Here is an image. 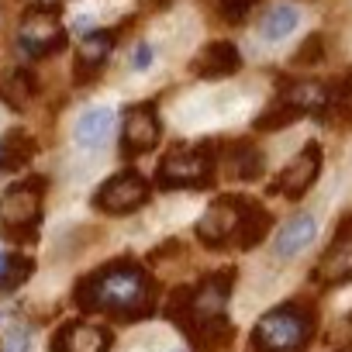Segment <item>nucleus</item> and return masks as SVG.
<instances>
[{
  "label": "nucleus",
  "instance_id": "obj_26",
  "mask_svg": "<svg viewBox=\"0 0 352 352\" xmlns=\"http://www.w3.org/2000/svg\"><path fill=\"white\" fill-rule=\"evenodd\" d=\"M152 63H155V45H152V42H138V45L131 49V69H135V73H145Z\"/></svg>",
  "mask_w": 352,
  "mask_h": 352
},
{
  "label": "nucleus",
  "instance_id": "obj_14",
  "mask_svg": "<svg viewBox=\"0 0 352 352\" xmlns=\"http://www.w3.org/2000/svg\"><path fill=\"white\" fill-rule=\"evenodd\" d=\"M324 283H345L352 280V218H342L335 242L328 245V256L321 263Z\"/></svg>",
  "mask_w": 352,
  "mask_h": 352
},
{
  "label": "nucleus",
  "instance_id": "obj_27",
  "mask_svg": "<svg viewBox=\"0 0 352 352\" xmlns=\"http://www.w3.org/2000/svg\"><path fill=\"white\" fill-rule=\"evenodd\" d=\"M28 349H32V335H28L25 328H14V331H8L4 345H0V352H28Z\"/></svg>",
  "mask_w": 352,
  "mask_h": 352
},
{
  "label": "nucleus",
  "instance_id": "obj_29",
  "mask_svg": "<svg viewBox=\"0 0 352 352\" xmlns=\"http://www.w3.org/2000/svg\"><path fill=\"white\" fill-rule=\"evenodd\" d=\"M335 114H345V118H349V121H352V100H349V104H342V107H338V111H331V118H335Z\"/></svg>",
  "mask_w": 352,
  "mask_h": 352
},
{
  "label": "nucleus",
  "instance_id": "obj_17",
  "mask_svg": "<svg viewBox=\"0 0 352 352\" xmlns=\"http://www.w3.org/2000/svg\"><path fill=\"white\" fill-rule=\"evenodd\" d=\"M111 128H114V111L111 107H90V111L80 114V121L73 128V138H76L80 148H100L107 142Z\"/></svg>",
  "mask_w": 352,
  "mask_h": 352
},
{
  "label": "nucleus",
  "instance_id": "obj_4",
  "mask_svg": "<svg viewBox=\"0 0 352 352\" xmlns=\"http://www.w3.org/2000/svg\"><path fill=\"white\" fill-rule=\"evenodd\" d=\"M221 142L204 138L197 145L169 148L155 166V187L159 190H208L218 176Z\"/></svg>",
  "mask_w": 352,
  "mask_h": 352
},
{
  "label": "nucleus",
  "instance_id": "obj_1",
  "mask_svg": "<svg viewBox=\"0 0 352 352\" xmlns=\"http://www.w3.org/2000/svg\"><path fill=\"white\" fill-rule=\"evenodd\" d=\"M73 304L87 314H107L114 321H145L159 307V283L138 259L121 256L87 273L73 290Z\"/></svg>",
  "mask_w": 352,
  "mask_h": 352
},
{
  "label": "nucleus",
  "instance_id": "obj_9",
  "mask_svg": "<svg viewBox=\"0 0 352 352\" xmlns=\"http://www.w3.org/2000/svg\"><path fill=\"white\" fill-rule=\"evenodd\" d=\"M321 145L318 142H307L280 173H276V180L266 187V194H280L287 201H300L314 184H318V176H321Z\"/></svg>",
  "mask_w": 352,
  "mask_h": 352
},
{
  "label": "nucleus",
  "instance_id": "obj_31",
  "mask_svg": "<svg viewBox=\"0 0 352 352\" xmlns=\"http://www.w3.org/2000/svg\"><path fill=\"white\" fill-rule=\"evenodd\" d=\"M8 256H11V252H0V270H4V263H8Z\"/></svg>",
  "mask_w": 352,
  "mask_h": 352
},
{
  "label": "nucleus",
  "instance_id": "obj_23",
  "mask_svg": "<svg viewBox=\"0 0 352 352\" xmlns=\"http://www.w3.org/2000/svg\"><path fill=\"white\" fill-rule=\"evenodd\" d=\"M32 270H35V259H28V256H21V252H11L8 263H4V270H0V294L18 290V287L32 276Z\"/></svg>",
  "mask_w": 352,
  "mask_h": 352
},
{
  "label": "nucleus",
  "instance_id": "obj_30",
  "mask_svg": "<svg viewBox=\"0 0 352 352\" xmlns=\"http://www.w3.org/2000/svg\"><path fill=\"white\" fill-rule=\"evenodd\" d=\"M0 169H8V159H4V142H0Z\"/></svg>",
  "mask_w": 352,
  "mask_h": 352
},
{
  "label": "nucleus",
  "instance_id": "obj_24",
  "mask_svg": "<svg viewBox=\"0 0 352 352\" xmlns=\"http://www.w3.org/2000/svg\"><path fill=\"white\" fill-rule=\"evenodd\" d=\"M324 59V35L321 32H314V35H307L304 38V45L294 52V66H300V69H307V66H318Z\"/></svg>",
  "mask_w": 352,
  "mask_h": 352
},
{
  "label": "nucleus",
  "instance_id": "obj_6",
  "mask_svg": "<svg viewBox=\"0 0 352 352\" xmlns=\"http://www.w3.org/2000/svg\"><path fill=\"white\" fill-rule=\"evenodd\" d=\"M63 18V4L59 0H35V4L25 8L21 28H18V49L28 59H45L66 49L69 35L59 25Z\"/></svg>",
  "mask_w": 352,
  "mask_h": 352
},
{
  "label": "nucleus",
  "instance_id": "obj_25",
  "mask_svg": "<svg viewBox=\"0 0 352 352\" xmlns=\"http://www.w3.org/2000/svg\"><path fill=\"white\" fill-rule=\"evenodd\" d=\"M256 4H259V0H218L214 11H218V18H221L225 25H242V21L252 14Z\"/></svg>",
  "mask_w": 352,
  "mask_h": 352
},
{
  "label": "nucleus",
  "instance_id": "obj_20",
  "mask_svg": "<svg viewBox=\"0 0 352 352\" xmlns=\"http://www.w3.org/2000/svg\"><path fill=\"white\" fill-rule=\"evenodd\" d=\"M35 90H38V83H35V76L28 69H11L4 80H0V100L11 104L14 111H21L35 97Z\"/></svg>",
  "mask_w": 352,
  "mask_h": 352
},
{
  "label": "nucleus",
  "instance_id": "obj_18",
  "mask_svg": "<svg viewBox=\"0 0 352 352\" xmlns=\"http://www.w3.org/2000/svg\"><path fill=\"white\" fill-rule=\"evenodd\" d=\"M221 159L228 162V176H232V180H245V184L259 180L263 169H266L263 152H259L256 145H249V142H235V145L228 148V155H221Z\"/></svg>",
  "mask_w": 352,
  "mask_h": 352
},
{
  "label": "nucleus",
  "instance_id": "obj_15",
  "mask_svg": "<svg viewBox=\"0 0 352 352\" xmlns=\"http://www.w3.org/2000/svg\"><path fill=\"white\" fill-rule=\"evenodd\" d=\"M314 239H318V221H314V214L304 211V214H294L287 225H280V232L273 235V252L280 259H290L300 249H307Z\"/></svg>",
  "mask_w": 352,
  "mask_h": 352
},
{
  "label": "nucleus",
  "instance_id": "obj_22",
  "mask_svg": "<svg viewBox=\"0 0 352 352\" xmlns=\"http://www.w3.org/2000/svg\"><path fill=\"white\" fill-rule=\"evenodd\" d=\"M38 152L35 138L25 131V128H14L4 135V159H8V169H21L32 162V155Z\"/></svg>",
  "mask_w": 352,
  "mask_h": 352
},
{
  "label": "nucleus",
  "instance_id": "obj_11",
  "mask_svg": "<svg viewBox=\"0 0 352 352\" xmlns=\"http://www.w3.org/2000/svg\"><path fill=\"white\" fill-rule=\"evenodd\" d=\"M114 42H118V32H107V28L83 35V42L76 45V59H73V80L80 87H87L100 76V69L107 66V59L114 52Z\"/></svg>",
  "mask_w": 352,
  "mask_h": 352
},
{
  "label": "nucleus",
  "instance_id": "obj_7",
  "mask_svg": "<svg viewBox=\"0 0 352 352\" xmlns=\"http://www.w3.org/2000/svg\"><path fill=\"white\" fill-rule=\"evenodd\" d=\"M148 197H152V187H148L145 176H142L138 169H121V173H114L111 180H104V184L97 187L94 208H97L100 214L121 218V214H131V211L145 208Z\"/></svg>",
  "mask_w": 352,
  "mask_h": 352
},
{
  "label": "nucleus",
  "instance_id": "obj_2",
  "mask_svg": "<svg viewBox=\"0 0 352 352\" xmlns=\"http://www.w3.org/2000/svg\"><path fill=\"white\" fill-rule=\"evenodd\" d=\"M235 287V270L208 273L197 287H176L166 297L162 314L187 335L197 352H211L232 342V321L225 314L228 297Z\"/></svg>",
  "mask_w": 352,
  "mask_h": 352
},
{
  "label": "nucleus",
  "instance_id": "obj_19",
  "mask_svg": "<svg viewBox=\"0 0 352 352\" xmlns=\"http://www.w3.org/2000/svg\"><path fill=\"white\" fill-rule=\"evenodd\" d=\"M297 25H300V11H297L294 4H273V8L263 14V21H259V35H263L266 42H283Z\"/></svg>",
  "mask_w": 352,
  "mask_h": 352
},
{
  "label": "nucleus",
  "instance_id": "obj_10",
  "mask_svg": "<svg viewBox=\"0 0 352 352\" xmlns=\"http://www.w3.org/2000/svg\"><path fill=\"white\" fill-rule=\"evenodd\" d=\"M239 221H242V197L239 194H225L201 214L194 235L208 249H225V245H232L239 239Z\"/></svg>",
  "mask_w": 352,
  "mask_h": 352
},
{
  "label": "nucleus",
  "instance_id": "obj_3",
  "mask_svg": "<svg viewBox=\"0 0 352 352\" xmlns=\"http://www.w3.org/2000/svg\"><path fill=\"white\" fill-rule=\"evenodd\" d=\"M314 331H318L314 307L287 300L256 321L249 335V352H307Z\"/></svg>",
  "mask_w": 352,
  "mask_h": 352
},
{
  "label": "nucleus",
  "instance_id": "obj_28",
  "mask_svg": "<svg viewBox=\"0 0 352 352\" xmlns=\"http://www.w3.org/2000/svg\"><path fill=\"white\" fill-rule=\"evenodd\" d=\"M169 4H173V0H142V8H148V11H162Z\"/></svg>",
  "mask_w": 352,
  "mask_h": 352
},
{
  "label": "nucleus",
  "instance_id": "obj_32",
  "mask_svg": "<svg viewBox=\"0 0 352 352\" xmlns=\"http://www.w3.org/2000/svg\"><path fill=\"white\" fill-rule=\"evenodd\" d=\"M345 328H349V331H352V314H349V318H345Z\"/></svg>",
  "mask_w": 352,
  "mask_h": 352
},
{
  "label": "nucleus",
  "instance_id": "obj_21",
  "mask_svg": "<svg viewBox=\"0 0 352 352\" xmlns=\"http://www.w3.org/2000/svg\"><path fill=\"white\" fill-rule=\"evenodd\" d=\"M304 114L290 104V100H283V97H273V104L252 121V128L256 131H283V128H290L294 121H300Z\"/></svg>",
  "mask_w": 352,
  "mask_h": 352
},
{
  "label": "nucleus",
  "instance_id": "obj_16",
  "mask_svg": "<svg viewBox=\"0 0 352 352\" xmlns=\"http://www.w3.org/2000/svg\"><path fill=\"white\" fill-rule=\"evenodd\" d=\"M273 232V214L256 201V197H242V221H239V249H256L266 235Z\"/></svg>",
  "mask_w": 352,
  "mask_h": 352
},
{
  "label": "nucleus",
  "instance_id": "obj_5",
  "mask_svg": "<svg viewBox=\"0 0 352 352\" xmlns=\"http://www.w3.org/2000/svg\"><path fill=\"white\" fill-rule=\"evenodd\" d=\"M45 176H28L14 184L0 197V228L11 242H35L42 225V197H45Z\"/></svg>",
  "mask_w": 352,
  "mask_h": 352
},
{
  "label": "nucleus",
  "instance_id": "obj_8",
  "mask_svg": "<svg viewBox=\"0 0 352 352\" xmlns=\"http://www.w3.org/2000/svg\"><path fill=\"white\" fill-rule=\"evenodd\" d=\"M162 138V121H159V107L155 100H142L124 107V124H121V155L124 159H138L145 152H152Z\"/></svg>",
  "mask_w": 352,
  "mask_h": 352
},
{
  "label": "nucleus",
  "instance_id": "obj_13",
  "mask_svg": "<svg viewBox=\"0 0 352 352\" xmlns=\"http://www.w3.org/2000/svg\"><path fill=\"white\" fill-rule=\"evenodd\" d=\"M239 69H242V52H239V45L228 42V38L208 42V45L197 52V59L190 63V73L201 76V80H228V76H235Z\"/></svg>",
  "mask_w": 352,
  "mask_h": 352
},
{
  "label": "nucleus",
  "instance_id": "obj_12",
  "mask_svg": "<svg viewBox=\"0 0 352 352\" xmlns=\"http://www.w3.org/2000/svg\"><path fill=\"white\" fill-rule=\"evenodd\" d=\"M114 338L107 328L90 324V321H66L49 342V352H111Z\"/></svg>",
  "mask_w": 352,
  "mask_h": 352
}]
</instances>
